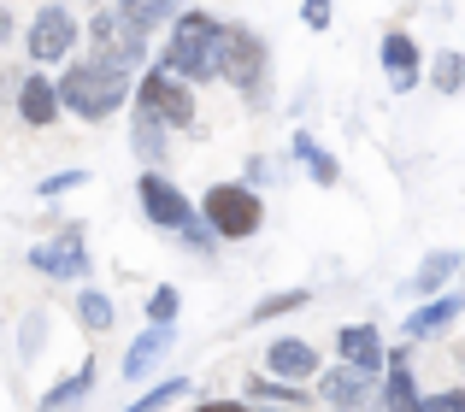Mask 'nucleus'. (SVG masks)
<instances>
[{
  "mask_svg": "<svg viewBox=\"0 0 465 412\" xmlns=\"http://www.w3.org/2000/svg\"><path fill=\"white\" fill-rule=\"evenodd\" d=\"M124 94H130V71L106 65V59L71 65L65 83H59V101H65L77 118H89V124H101L106 113H118V101H124Z\"/></svg>",
  "mask_w": 465,
  "mask_h": 412,
  "instance_id": "f257e3e1",
  "label": "nucleus"
},
{
  "mask_svg": "<svg viewBox=\"0 0 465 412\" xmlns=\"http://www.w3.org/2000/svg\"><path fill=\"white\" fill-rule=\"evenodd\" d=\"M218 35H224V24H218V18L189 12V18L177 24V35H171V47H165V65L177 71L183 83L218 77Z\"/></svg>",
  "mask_w": 465,
  "mask_h": 412,
  "instance_id": "f03ea898",
  "label": "nucleus"
},
{
  "mask_svg": "<svg viewBox=\"0 0 465 412\" xmlns=\"http://www.w3.org/2000/svg\"><path fill=\"white\" fill-rule=\"evenodd\" d=\"M201 212H206V224H213L218 236H253V230H260V218H265V206H260V195H253V189L218 183V189H206Z\"/></svg>",
  "mask_w": 465,
  "mask_h": 412,
  "instance_id": "7ed1b4c3",
  "label": "nucleus"
},
{
  "mask_svg": "<svg viewBox=\"0 0 465 412\" xmlns=\"http://www.w3.org/2000/svg\"><path fill=\"white\" fill-rule=\"evenodd\" d=\"M136 106L153 113L159 124H189L194 118V94H189V83H183L177 71H148L142 89H136Z\"/></svg>",
  "mask_w": 465,
  "mask_h": 412,
  "instance_id": "20e7f679",
  "label": "nucleus"
},
{
  "mask_svg": "<svg viewBox=\"0 0 465 412\" xmlns=\"http://www.w3.org/2000/svg\"><path fill=\"white\" fill-rule=\"evenodd\" d=\"M89 47H94V59H106V65H118V71L142 65V30L124 12H101V18L89 24Z\"/></svg>",
  "mask_w": 465,
  "mask_h": 412,
  "instance_id": "39448f33",
  "label": "nucleus"
},
{
  "mask_svg": "<svg viewBox=\"0 0 465 412\" xmlns=\"http://www.w3.org/2000/svg\"><path fill=\"white\" fill-rule=\"evenodd\" d=\"M260 71H265V47L248 30H230L224 24V35H218V77H230L236 89H253Z\"/></svg>",
  "mask_w": 465,
  "mask_h": 412,
  "instance_id": "423d86ee",
  "label": "nucleus"
},
{
  "mask_svg": "<svg viewBox=\"0 0 465 412\" xmlns=\"http://www.w3.org/2000/svg\"><path fill=\"white\" fill-rule=\"evenodd\" d=\"M136 195H142V206H148V218H153L159 230H189V224H194V212H201V206H189V201H183V189H177V183H165L159 172L142 177Z\"/></svg>",
  "mask_w": 465,
  "mask_h": 412,
  "instance_id": "0eeeda50",
  "label": "nucleus"
},
{
  "mask_svg": "<svg viewBox=\"0 0 465 412\" xmlns=\"http://www.w3.org/2000/svg\"><path fill=\"white\" fill-rule=\"evenodd\" d=\"M71 42H77V18H71V12H59V6H42V12H35V24H30V59H35V65L65 59Z\"/></svg>",
  "mask_w": 465,
  "mask_h": 412,
  "instance_id": "6e6552de",
  "label": "nucleus"
},
{
  "mask_svg": "<svg viewBox=\"0 0 465 412\" xmlns=\"http://www.w3.org/2000/svg\"><path fill=\"white\" fill-rule=\"evenodd\" d=\"M30 265L47 277H83L89 271V248H83V230H59L54 241H35Z\"/></svg>",
  "mask_w": 465,
  "mask_h": 412,
  "instance_id": "1a4fd4ad",
  "label": "nucleus"
},
{
  "mask_svg": "<svg viewBox=\"0 0 465 412\" xmlns=\"http://www.w3.org/2000/svg\"><path fill=\"white\" fill-rule=\"evenodd\" d=\"M371 371H360V366H341V371H324V401L330 407H341V412H353V407H365L371 401Z\"/></svg>",
  "mask_w": 465,
  "mask_h": 412,
  "instance_id": "9d476101",
  "label": "nucleus"
},
{
  "mask_svg": "<svg viewBox=\"0 0 465 412\" xmlns=\"http://www.w3.org/2000/svg\"><path fill=\"white\" fill-rule=\"evenodd\" d=\"M265 359H272V371L283 383H295V378H312L318 371V354H312V342H301V336H277L272 348H265Z\"/></svg>",
  "mask_w": 465,
  "mask_h": 412,
  "instance_id": "9b49d317",
  "label": "nucleus"
},
{
  "mask_svg": "<svg viewBox=\"0 0 465 412\" xmlns=\"http://www.w3.org/2000/svg\"><path fill=\"white\" fill-rule=\"evenodd\" d=\"M336 348H341V359H348V366H360V371H377V366H383V336H377L371 324H348V330L336 336Z\"/></svg>",
  "mask_w": 465,
  "mask_h": 412,
  "instance_id": "f8f14e48",
  "label": "nucleus"
},
{
  "mask_svg": "<svg viewBox=\"0 0 465 412\" xmlns=\"http://www.w3.org/2000/svg\"><path fill=\"white\" fill-rule=\"evenodd\" d=\"M383 65H389V83H395L401 94L412 89V83H419V42H412V35H383Z\"/></svg>",
  "mask_w": 465,
  "mask_h": 412,
  "instance_id": "ddd939ff",
  "label": "nucleus"
},
{
  "mask_svg": "<svg viewBox=\"0 0 465 412\" xmlns=\"http://www.w3.org/2000/svg\"><path fill=\"white\" fill-rule=\"evenodd\" d=\"M18 113H24V124H54V118H59V89L47 77H24Z\"/></svg>",
  "mask_w": 465,
  "mask_h": 412,
  "instance_id": "4468645a",
  "label": "nucleus"
},
{
  "mask_svg": "<svg viewBox=\"0 0 465 412\" xmlns=\"http://www.w3.org/2000/svg\"><path fill=\"white\" fill-rule=\"evenodd\" d=\"M165 354H171V330H165V324H153V330H148V336H136V348L124 354V378H130V383L148 378V371H153Z\"/></svg>",
  "mask_w": 465,
  "mask_h": 412,
  "instance_id": "2eb2a0df",
  "label": "nucleus"
},
{
  "mask_svg": "<svg viewBox=\"0 0 465 412\" xmlns=\"http://www.w3.org/2000/svg\"><path fill=\"white\" fill-rule=\"evenodd\" d=\"M460 312H465V295H442V300H430V307L412 312V319H407V336H412V342H419V336H436V330H448Z\"/></svg>",
  "mask_w": 465,
  "mask_h": 412,
  "instance_id": "dca6fc26",
  "label": "nucleus"
},
{
  "mask_svg": "<svg viewBox=\"0 0 465 412\" xmlns=\"http://www.w3.org/2000/svg\"><path fill=\"white\" fill-rule=\"evenodd\" d=\"M383 407H389V412H424L419 383H412V371H407V354L389 359V389H383Z\"/></svg>",
  "mask_w": 465,
  "mask_h": 412,
  "instance_id": "f3484780",
  "label": "nucleus"
},
{
  "mask_svg": "<svg viewBox=\"0 0 465 412\" xmlns=\"http://www.w3.org/2000/svg\"><path fill=\"white\" fill-rule=\"evenodd\" d=\"M89 389H94V366H83L77 378H65V383H59L54 395H47V401H42V412H77V407H83V395H89Z\"/></svg>",
  "mask_w": 465,
  "mask_h": 412,
  "instance_id": "a211bd4d",
  "label": "nucleus"
},
{
  "mask_svg": "<svg viewBox=\"0 0 465 412\" xmlns=\"http://www.w3.org/2000/svg\"><path fill=\"white\" fill-rule=\"evenodd\" d=\"M118 12H124V18L136 24L142 35H148V30H159V24L177 12V0H118Z\"/></svg>",
  "mask_w": 465,
  "mask_h": 412,
  "instance_id": "6ab92c4d",
  "label": "nucleus"
},
{
  "mask_svg": "<svg viewBox=\"0 0 465 412\" xmlns=\"http://www.w3.org/2000/svg\"><path fill=\"white\" fill-rule=\"evenodd\" d=\"M454 271H460V253H448V248H442V253H430V260L419 265V277H412V289H419V295H430V289H442V283H448Z\"/></svg>",
  "mask_w": 465,
  "mask_h": 412,
  "instance_id": "aec40b11",
  "label": "nucleus"
},
{
  "mask_svg": "<svg viewBox=\"0 0 465 412\" xmlns=\"http://www.w3.org/2000/svg\"><path fill=\"white\" fill-rule=\"evenodd\" d=\"M295 153H301V160H307V172H312V183H324V189H330V183H336V177H341V165H336V160H330V153H324V148H318V142H312V136H295Z\"/></svg>",
  "mask_w": 465,
  "mask_h": 412,
  "instance_id": "412c9836",
  "label": "nucleus"
},
{
  "mask_svg": "<svg viewBox=\"0 0 465 412\" xmlns=\"http://www.w3.org/2000/svg\"><path fill=\"white\" fill-rule=\"evenodd\" d=\"M77 319L89 324V330H113V300H106L101 289H89V295H77Z\"/></svg>",
  "mask_w": 465,
  "mask_h": 412,
  "instance_id": "4be33fe9",
  "label": "nucleus"
},
{
  "mask_svg": "<svg viewBox=\"0 0 465 412\" xmlns=\"http://www.w3.org/2000/svg\"><path fill=\"white\" fill-rule=\"evenodd\" d=\"M430 83H436L442 94H460V89H465V59H460V54H436Z\"/></svg>",
  "mask_w": 465,
  "mask_h": 412,
  "instance_id": "5701e85b",
  "label": "nucleus"
},
{
  "mask_svg": "<svg viewBox=\"0 0 465 412\" xmlns=\"http://www.w3.org/2000/svg\"><path fill=\"white\" fill-rule=\"evenodd\" d=\"M307 289H283V295H272V300H260V307H253V324H265V319H277V312H301L307 307Z\"/></svg>",
  "mask_w": 465,
  "mask_h": 412,
  "instance_id": "b1692460",
  "label": "nucleus"
},
{
  "mask_svg": "<svg viewBox=\"0 0 465 412\" xmlns=\"http://www.w3.org/2000/svg\"><path fill=\"white\" fill-rule=\"evenodd\" d=\"M177 395H189V383H183V378H171V383H159L153 395H142V401H136V407H124V412H165L171 401H177Z\"/></svg>",
  "mask_w": 465,
  "mask_h": 412,
  "instance_id": "393cba45",
  "label": "nucleus"
},
{
  "mask_svg": "<svg viewBox=\"0 0 465 412\" xmlns=\"http://www.w3.org/2000/svg\"><path fill=\"white\" fill-rule=\"evenodd\" d=\"M142 148V160H159V118L153 113H136V136H130Z\"/></svg>",
  "mask_w": 465,
  "mask_h": 412,
  "instance_id": "a878e982",
  "label": "nucleus"
},
{
  "mask_svg": "<svg viewBox=\"0 0 465 412\" xmlns=\"http://www.w3.org/2000/svg\"><path fill=\"white\" fill-rule=\"evenodd\" d=\"M248 395H265V401H307V395L289 389L283 378H277V383H272V378H253V383H248Z\"/></svg>",
  "mask_w": 465,
  "mask_h": 412,
  "instance_id": "bb28decb",
  "label": "nucleus"
},
{
  "mask_svg": "<svg viewBox=\"0 0 465 412\" xmlns=\"http://www.w3.org/2000/svg\"><path fill=\"white\" fill-rule=\"evenodd\" d=\"M148 312H153V324H171V319H177V289H153Z\"/></svg>",
  "mask_w": 465,
  "mask_h": 412,
  "instance_id": "cd10ccee",
  "label": "nucleus"
},
{
  "mask_svg": "<svg viewBox=\"0 0 465 412\" xmlns=\"http://www.w3.org/2000/svg\"><path fill=\"white\" fill-rule=\"evenodd\" d=\"M301 24H307V30H324L330 24V0H301Z\"/></svg>",
  "mask_w": 465,
  "mask_h": 412,
  "instance_id": "c85d7f7f",
  "label": "nucleus"
},
{
  "mask_svg": "<svg viewBox=\"0 0 465 412\" xmlns=\"http://www.w3.org/2000/svg\"><path fill=\"white\" fill-rule=\"evenodd\" d=\"M424 412H465V389H448L436 401H424Z\"/></svg>",
  "mask_w": 465,
  "mask_h": 412,
  "instance_id": "c756f323",
  "label": "nucleus"
},
{
  "mask_svg": "<svg viewBox=\"0 0 465 412\" xmlns=\"http://www.w3.org/2000/svg\"><path fill=\"white\" fill-rule=\"evenodd\" d=\"M77 183H83V172H59V177L42 183V195H65V189H77Z\"/></svg>",
  "mask_w": 465,
  "mask_h": 412,
  "instance_id": "7c9ffc66",
  "label": "nucleus"
},
{
  "mask_svg": "<svg viewBox=\"0 0 465 412\" xmlns=\"http://www.w3.org/2000/svg\"><path fill=\"white\" fill-rule=\"evenodd\" d=\"M201 412H248V407H224V401H213V407H201Z\"/></svg>",
  "mask_w": 465,
  "mask_h": 412,
  "instance_id": "2f4dec72",
  "label": "nucleus"
},
{
  "mask_svg": "<svg viewBox=\"0 0 465 412\" xmlns=\"http://www.w3.org/2000/svg\"><path fill=\"white\" fill-rule=\"evenodd\" d=\"M6 30H12V18H6V12H0V35H6Z\"/></svg>",
  "mask_w": 465,
  "mask_h": 412,
  "instance_id": "473e14b6",
  "label": "nucleus"
}]
</instances>
